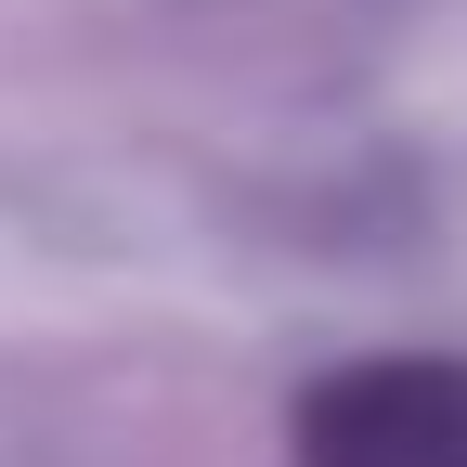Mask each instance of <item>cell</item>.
Here are the masks:
<instances>
[{"instance_id": "6da1fadb", "label": "cell", "mask_w": 467, "mask_h": 467, "mask_svg": "<svg viewBox=\"0 0 467 467\" xmlns=\"http://www.w3.org/2000/svg\"><path fill=\"white\" fill-rule=\"evenodd\" d=\"M299 467H467V364H350L299 402Z\"/></svg>"}]
</instances>
